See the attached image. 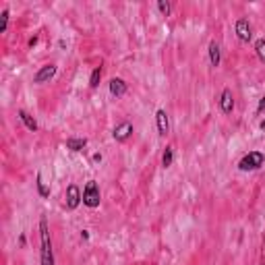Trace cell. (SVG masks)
Wrapping results in <instances>:
<instances>
[{
	"label": "cell",
	"instance_id": "cell-14",
	"mask_svg": "<svg viewBox=\"0 0 265 265\" xmlns=\"http://www.w3.org/2000/svg\"><path fill=\"white\" fill-rule=\"evenodd\" d=\"M172 162H174V147L168 145V147L164 149V154H162V166H164V168H170Z\"/></svg>",
	"mask_w": 265,
	"mask_h": 265
},
{
	"label": "cell",
	"instance_id": "cell-9",
	"mask_svg": "<svg viewBox=\"0 0 265 265\" xmlns=\"http://www.w3.org/2000/svg\"><path fill=\"white\" fill-rule=\"evenodd\" d=\"M131 135H132V125H131V122H120V125L114 129V132H112L114 141H118V143H125V141H129Z\"/></svg>",
	"mask_w": 265,
	"mask_h": 265
},
{
	"label": "cell",
	"instance_id": "cell-10",
	"mask_svg": "<svg viewBox=\"0 0 265 265\" xmlns=\"http://www.w3.org/2000/svg\"><path fill=\"white\" fill-rule=\"evenodd\" d=\"M108 89H110V93L114 95V98H122V95L127 93V83L122 81V79H118V77H114V79H110V83H108Z\"/></svg>",
	"mask_w": 265,
	"mask_h": 265
},
{
	"label": "cell",
	"instance_id": "cell-1",
	"mask_svg": "<svg viewBox=\"0 0 265 265\" xmlns=\"http://www.w3.org/2000/svg\"><path fill=\"white\" fill-rule=\"evenodd\" d=\"M40 243H42V251H40L42 265H54V249H52V238H50V228L46 218H40Z\"/></svg>",
	"mask_w": 265,
	"mask_h": 265
},
{
	"label": "cell",
	"instance_id": "cell-12",
	"mask_svg": "<svg viewBox=\"0 0 265 265\" xmlns=\"http://www.w3.org/2000/svg\"><path fill=\"white\" fill-rule=\"evenodd\" d=\"M85 147H87L85 137H68L66 139V149H70V152H83Z\"/></svg>",
	"mask_w": 265,
	"mask_h": 265
},
{
	"label": "cell",
	"instance_id": "cell-16",
	"mask_svg": "<svg viewBox=\"0 0 265 265\" xmlns=\"http://www.w3.org/2000/svg\"><path fill=\"white\" fill-rule=\"evenodd\" d=\"M100 81H102V66H95L91 70V77H89V87L95 89V87L100 85Z\"/></svg>",
	"mask_w": 265,
	"mask_h": 265
},
{
	"label": "cell",
	"instance_id": "cell-7",
	"mask_svg": "<svg viewBox=\"0 0 265 265\" xmlns=\"http://www.w3.org/2000/svg\"><path fill=\"white\" fill-rule=\"evenodd\" d=\"M220 110H222V114H232V110H234V93H232V89H226L220 93Z\"/></svg>",
	"mask_w": 265,
	"mask_h": 265
},
{
	"label": "cell",
	"instance_id": "cell-22",
	"mask_svg": "<svg viewBox=\"0 0 265 265\" xmlns=\"http://www.w3.org/2000/svg\"><path fill=\"white\" fill-rule=\"evenodd\" d=\"M104 157H102V154H93V162H102Z\"/></svg>",
	"mask_w": 265,
	"mask_h": 265
},
{
	"label": "cell",
	"instance_id": "cell-17",
	"mask_svg": "<svg viewBox=\"0 0 265 265\" xmlns=\"http://www.w3.org/2000/svg\"><path fill=\"white\" fill-rule=\"evenodd\" d=\"M35 184H38V193H40V197H50V189L46 187V182L42 180V174H38V180H35Z\"/></svg>",
	"mask_w": 265,
	"mask_h": 265
},
{
	"label": "cell",
	"instance_id": "cell-4",
	"mask_svg": "<svg viewBox=\"0 0 265 265\" xmlns=\"http://www.w3.org/2000/svg\"><path fill=\"white\" fill-rule=\"evenodd\" d=\"M65 203H66V209H77L79 205L83 203V193L77 184H68L66 187V193H65Z\"/></svg>",
	"mask_w": 265,
	"mask_h": 265
},
{
	"label": "cell",
	"instance_id": "cell-3",
	"mask_svg": "<svg viewBox=\"0 0 265 265\" xmlns=\"http://www.w3.org/2000/svg\"><path fill=\"white\" fill-rule=\"evenodd\" d=\"M100 184L95 182V180H89L85 184V189H83V205H87L89 209H95L100 205Z\"/></svg>",
	"mask_w": 265,
	"mask_h": 265
},
{
	"label": "cell",
	"instance_id": "cell-23",
	"mask_svg": "<svg viewBox=\"0 0 265 265\" xmlns=\"http://www.w3.org/2000/svg\"><path fill=\"white\" fill-rule=\"evenodd\" d=\"M259 129H261V131H265V120H261V122H259Z\"/></svg>",
	"mask_w": 265,
	"mask_h": 265
},
{
	"label": "cell",
	"instance_id": "cell-11",
	"mask_svg": "<svg viewBox=\"0 0 265 265\" xmlns=\"http://www.w3.org/2000/svg\"><path fill=\"white\" fill-rule=\"evenodd\" d=\"M220 63H222V50H220V44L216 40L209 42V65L211 66H220Z\"/></svg>",
	"mask_w": 265,
	"mask_h": 265
},
{
	"label": "cell",
	"instance_id": "cell-8",
	"mask_svg": "<svg viewBox=\"0 0 265 265\" xmlns=\"http://www.w3.org/2000/svg\"><path fill=\"white\" fill-rule=\"evenodd\" d=\"M155 125H157V132H160V137H166L168 132H170V120H168V114L164 108H157L155 112Z\"/></svg>",
	"mask_w": 265,
	"mask_h": 265
},
{
	"label": "cell",
	"instance_id": "cell-5",
	"mask_svg": "<svg viewBox=\"0 0 265 265\" xmlns=\"http://www.w3.org/2000/svg\"><path fill=\"white\" fill-rule=\"evenodd\" d=\"M234 31H236V38L244 44H249L253 40V25L249 23V19H238L234 25Z\"/></svg>",
	"mask_w": 265,
	"mask_h": 265
},
{
	"label": "cell",
	"instance_id": "cell-15",
	"mask_svg": "<svg viewBox=\"0 0 265 265\" xmlns=\"http://www.w3.org/2000/svg\"><path fill=\"white\" fill-rule=\"evenodd\" d=\"M255 52H257L259 63L265 65V38H259L257 42H255Z\"/></svg>",
	"mask_w": 265,
	"mask_h": 265
},
{
	"label": "cell",
	"instance_id": "cell-2",
	"mask_svg": "<svg viewBox=\"0 0 265 265\" xmlns=\"http://www.w3.org/2000/svg\"><path fill=\"white\" fill-rule=\"evenodd\" d=\"M265 164V154L263 152H249L241 157V162H238V170L243 172H255L259 170V168Z\"/></svg>",
	"mask_w": 265,
	"mask_h": 265
},
{
	"label": "cell",
	"instance_id": "cell-18",
	"mask_svg": "<svg viewBox=\"0 0 265 265\" xmlns=\"http://www.w3.org/2000/svg\"><path fill=\"white\" fill-rule=\"evenodd\" d=\"M157 11H160L164 17H170V13H172V2H168V0H157Z\"/></svg>",
	"mask_w": 265,
	"mask_h": 265
},
{
	"label": "cell",
	"instance_id": "cell-20",
	"mask_svg": "<svg viewBox=\"0 0 265 265\" xmlns=\"http://www.w3.org/2000/svg\"><path fill=\"white\" fill-rule=\"evenodd\" d=\"M259 265H265V232L261 238V253H259Z\"/></svg>",
	"mask_w": 265,
	"mask_h": 265
},
{
	"label": "cell",
	"instance_id": "cell-6",
	"mask_svg": "<svg viewBox=\"0 0 265 265\" xmlns=\"http://www.w3.org/2000/svg\"><path fill=\"white\" fill-rule=\"evenodd\" d=\"M56 65H44L38 73L33 75V83H38V85H42V83H48L50 79H54V75H56Z\"/></svg>",
	"mask_w": 265,
	"mask_h": 265
},
{
	"label": "cell",
	"instance_id": "cell-13",
	"mask_svg": "<svg viewBox=\"0 0 265 265\" xmlns=\"http://www.w3.org/2000/svg\"><path fill=\"white\" fill-rule=\"evenodd\" d=\"M19 118H21V122H23V125L27 127L31 132H35V131L40 129V127H38V122H35V118L31 116V114H29L27 110H19Z\"/></svg>",
	"mask_w": 265,
	"mask_h": 265
},
{
	"label": "cell",
	"instance_id": "cell-21",
	"mask_svg": "<svg viewBox=\"0 0 265 265\" xmlns=\"http://www.w3.org/2000/svg\"><path fill=\"white\" fill-rule=\"evenodd\" d=\"M257 112H259V114L265 112V95H263V98L259 100V104H257Z\"/></svg>",
	"mask_w": 265,
	"mask_h": 265
},
{
	"label": "cell",
	"instance_id": "cell-19",
	"mask_svg": "<svg viewBox=\"0 0 265 265\" xmlns=\"http://www.w3.org/2000/svg\"><path fill=\"white\" fill-rule=\"evenodd\" d=\"M8 17H11V11L4 8V11L0 13V33H6V29H8Z\"/></svg>",
	"mask_w": 265,
	"mask_h": 265
}]
</instances>
